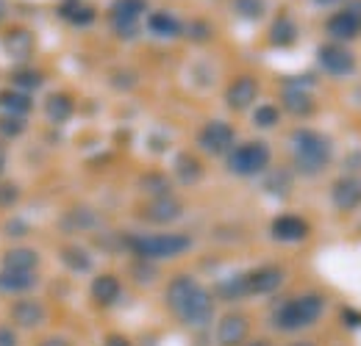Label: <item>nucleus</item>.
I'll return each mask as SVG.
<instances>
[{
    "label": "nucleus",
    "instance_id": "1",
    "mask_svg": "<svg viewBox=\"0 0 361 346\" xmlns=\"http://www.w3.org/2000/svg\"><path fill=\"white\" fill-rule=\"evenodd\" d=\"M167 307L186 327H206L214 319V297L189 274H178L167 286Z\"/></svg>",
    "mask_w": 361,
    "mask_h": 346
},
{
    "label": "nucleus",
    "instance_id": "2",
    "mask_svg": "<svg viewBox=\"0 0 361 346\" xmlns=\"http://www.w3.org/2000/svg\"><path fill=\"white\" fill-rule=\"evenodd\" d=\"M322 313H325V297L309 291V294L292 297L278 305L272 310V327L281 333H300V330L314 327L322 319Z\"/></svg>",
    "mask_w": 361,
    "mask_h": 346
},
{
    "label": "nucleus",
    "instance_id": "3",
    "mask_svg": "<svg viewBox=\"0 0 361 346\" xmlns=\"http://www.w3.org/2000/svg\"><path fill=\"white\" fill-rule=\"evenodd\" d=\"M331 155H334V147H331L328 136L309 128H300L292 133V158H295L298 172L319 174L331 164Z\"/></svg>",
    "mask_w": 361,
    "mask_h": 346
},
{
    "label": "nucleus",
    "instance_id": "4",
    "mask_svg": "<svg viewBox=\"0 0 361 346\" xmlns=\"http://www.w3.org/2000/svg\"><path fill=\"white\" fill-rule=\"evenodd\" d=\"M128 247L142 260H167L183 255L192 247V238L183 233H150V236H131Z\"/></svg>",
    "mask_w": 361,
    "mask_h": 346
},
{
    "label": "nucleus",
    "instance_id": "5",
    "mask_svg": "<svg viewBox=\"0 0 361 346\" xmlns=\"http://www.w3.org/2000/svg\"><path fill=\"white\" fill-rule=\"evenodd\" d=\"M270 167V147L264 141H245L228 153V169L239 177L262 174Z\"/></svg>",
    "mask_w": 361,
    "mask_h": 346
},
{
    "label": "nucleus",
    "instance_id": "6",
    "mask_svg": "<svg viewBox=\"0 0 361 346\" xmlns=\"http://www.w3.org/2000/svg\"><path fill=\"white\" fill-rule=\"evenodd\" d=\"M317 58H319V67L328 72V75H336V78H345L356 70V56L342 47V44L331 42V44H322L317 50Z\"/></svg>",
    "mask_w": 361,
    "mask_h": 346
},
{
    "label": "nucleus",
    "instance_id": "7",
    "mask_svg": "<svg viewBox=\"0 0 361 346\" xmlns=\"http://www.w3.org/2000/svg\"><path fill=\"white\" fill-rule=\"evenodd\" d=\"M325 31H328V37H331L336 44L359 39L361 37V8L359 6H350V8L336 11V14L328 20Z\"/></svg>",
    "mask_w": 361,
    "mask_h": 346
},
{
    "label": "nucleus",
    "instance_id": "8",
    "mask_svg": "<svg viewBox=\"0 0 361 346\" xmlns=\"http://www.w3.org/2000/svg\"><path fill=\"white\" fill-rule=\"evenodd\" d=\"M233 141H236L233 128H231L228 122H220V120L203 125V130L197 133V144H200V150L209 153V155H223V153H228V150L233 147Z\"/></svg>",
    "mask_w": 361,
    "mask_h": 346
},
{
    "label": "nucleus",
    "instance_id": "9",
    "mask_svg": "<svg viewBox=\"0 0 361 346\" xmlns=\"http://www.w3.org/2000/svg\"><path fill=\"white\" fill-rule=\"evenodd\" d=\"M145 8H147L145 0H114V6H111V23H114V28L126 39H131L136 34V20H139V14H145Z\"/></svg>",
    "mask_w": 361,
    "mask_h": 346
},
{
    "label": "nucleus",
    "instance_id": "10",
    "mask_svg": "<svg viewBox=\"0 0 361 346\" xmlns=\"http://www.w3.org/2000/svg\"><path fill=\"white\" fill-rule=\"evenodd\" d=\"M250 335V321L242 313H228L217 324V346H242Z\"/></svg>",
    "mask_w": 361,
    "mask_h": 346
},
{
    "label": "nucleus",
    "instance_id": "11",
    "mask_svg": "<svg viewBox=\"0 0 361 346\" xmlns=\"http://www.w3.org/2000/svg\"><path fill=\"white\" fill-rule=\"evenodd\" d=\"M331 203L339 208V211H356L361 205V177L353 174H345L339 177L334 186H331Z\"/></svg>",
    "mask_w": 361,
    "mask_h": 346
},
{
    "label": "nucleus",
    "instance_id": "12",
    "mask_svg": "<svg viewBox=\"0 0 361 346\" xmlns=\"http://www.w3.org/2000/svg\"><path fill=\"white\" fill-rule=\"evenodd\" d=\"M281 286H283V269H278V266H259L245 274L247 294H272Z\"/></svg>",
    "mask_w": 361,
    "mask_h": 346
},
{
    "label": "nucleus",
    "instance_id": "13",
    "mask_svg": "<svg viewBox=\"0 0 361 346\" xmlns=\"http://www.w3.org/2000/svg\"><path fill=\"white\" fill-rule=\"evenodd\" d=\"M309 222L300 217H295V214H283V217H278L272 222L270 233L275 241H283V244H295V241H303L306 236H309Z\"/></svg>",
    "mask_w": 361,
    "mask_h": 346
},
{
    "label": "nucleus",
    "instance_id": "14",
    "mask_svg": "<svg viewBox=\"0 0 361 346\" xmlns=\"http://www.w3.org/2000/svg\"><path fill=\"white\" fill-rule=\"evenodd\" d=\"M256 97H259V84H256V78H250V75L236 78L226 91L228 108H233V111H245V108H250V105L256 103Z\"/></svg>",
    "mask_w": 361,
    "mask_h": 346
},
{
    "label": "nucleus",
    "instance_id": "15",
    "mask_svg": "<svg viewBox=\"0 0 361 346\" xmlns=\"http://www.w3.org/2000/svg\"><path fill=\"white\" fill-rule=\"evenodd\" d=\"M178 217H180V203L176 197H170V194L153 197V203L145 208V219H147V222H156V224L176 222Z\"/></svg>",
    "mask_w": 361,
    "mask_h": 346
},
{
    "label": "nucleus",
    "instance_id": "16",
    "mask_svg": "<svg viewBox=\"0 0 361 346\" xmlns=\"http://www.w3.org/2000/svg\"><path fill=\"white\" fill-rule=\"evenodd\" d=\"M11 319H14V324L31 330V327H39L45 321V307L37 300H20L11 307Z\"/></svg>",
    "mask_w": 361,
    "mask_h": 346
},
{
    "label": "nucleus",
    "instance_id": "17",
    "mask_svg": "<svg viewBox=\"0 0 361 346\" xmlns=\"http://www.w3.org/2000/svg\"><path fill=\"white\" fill-rule=\"evenodd\" d=\"M283 108L289 114H295V117H309L314 111V100H312V94L303 86L289 84V86L283 89Z\"/></svg>",
    "mask_w": 361,
    "mask_h": 346
},
{
    "label": "nucleus",
    "instance_id": "18",
    "mask_svg": "<svg viewBox=\"0 0 361 346\" xmlns=\"http://www.w3.org/2000/svg\"><path fill=\"white\" fill-rule=\"evenodd\" d=\"M3 50H6L11 58L25 61V58L34 53V37H31L25 28H14V31H8V34L3 37Z\"/></svg>",
    "mask_w": 361,
    "mask_h": 346
},
{
    "label": "nucleus",
    "instance_id": "19",
    "mask_svg": "<svg viewBox=\"0 0 361 346\" xmlns=\"http://www.w3.org/2000/svg\"><path fill=\"white\" fill-rule=\"evenodd\" d=\"M123 294V286L114 274H100L94 283H92V297L97 305H114Z\"/></svg>",
    "mask_w": 361,
    "mask_h": 346
},
{
    "label": "nucleus",
    "instance_id": "20",
    "mask_svg": "<svg viewBox=\"0 0 361 346\" xmlns=\"http://www.w3.org/2000/svg\"><path fill=\"white\" fill-rule=\"evenodd\" d=\"M34 286H37V274L34 271H8V269L0 271V291L23 294V291H31Z\"/></svg>",
    "mask_w": 361,
    "mask_h": 346
},
{
    "label": "nucleus",
    "instance_id": "21",
    "mask_svg": "<svg viewBox=\"0 0 361 346\" xmlns=\"http://www.w3.org/2000/svg\"><path fill=\"white\" fill-rule=\"evenodd\" d=\"M295 39H298V25H295V20L286 17V14H281V17L272 23L270 42L275 44V47H289V44H295Z\"/></svg>",
    "mask_w": 361,
    "mask_h": 346
},
{
    "label": "nucleus",
    "instance_id": "22",
    "mask_svg": "<svg viewBox=\"0 0 361 346\" xmlns=\"http://www.w3.org/2000/svg\"><path fill=\"white\" fill-rule=\"evenodd\" d=\"M37 266H39V255L34 250H25V247L11 250L3 258V269H8V271H34Z\"/></svg>",
    "mask_w": 361,
    "mask_h": 346
},
{
    "label": "nucleus",
    "instance_id": "23",
    "mask_svg": "<svg viewBox=\"0 0 361 346\" xmlns=\"http://www.w3.org/2000/svg\"><path fill=\"white\" fill-rule=\"evenodd\" d=\"M0 108L11 117H23L31 111V97L23 94V91H3L0 94Z\"/></svg>",
    "mask_w": 361,
    "mask_h": 346
},
{
    "label": "nucleus",
    "instance_id": "24",
    "mask_svg": "<svg viewBox=\"0 0 361 346\" xmlns=\"http://www.w3.org/2000/svg\"><path fill=\"white\" fill-rule=\"evenodd\" d=\"M150 31L156 34V37H178L180 34V23L173 17V14H167V11H156V14H150Z\"/></svg>",
    "mask_w": 361,
    "mask_h": 346
},
{
    "label": "nucleus",
    "instance_id": "25",
    "mask_svg": "<svg viewBox=\"0 0 361 346\" xmlns=\"http://www.w3.org/2000/svg\"><path fill=\"white\" fill-rule=\"evenodd\" d=\"M70 114H73V100L67 94H53L47 100V117L53 122H64V120H70Z\"/></svg>",
    "mask_w": 361,
    "mask_h": 346
},
{
    "label": "nucleus",
    "instance_id": "26",
    "mask_svg": "<svg viewBox=\"0 0 361 346\" xmlns=\"http://www.w3.org/2000/svg\"><path fill=\"white\" fill-rule=\"evenodd\" d=\"M64 263L73 269V271H90L92 269V258L87 250H81V247H64Z\"/></svg>",
    "mask_w": 361,
    "mask_h": 346
},
{
    "label": "nucleus",
    "instance_id": "27",
    "mask_svg": "<svg viewBox=\"0 0 361 346\" xmlns=\"http://www.w3.org/2000/svg\"><path fill=\"white\" fill-rule=\"evenodd\" d=\"M220 297H223V300H239V297H247L245 274H236V277L223 280V283H220Z\"/></svg>",
    "mask_w": 361,
    "mask_h": 346
},
{
    "label": "nucleus",
    "instance_id": "28",
    "mask_svg": "<svg viewBox=\"0 0 361 346\" xmlns=\"http://www.w3.org/2000/svg\"><path fill=\"white\" fill-rule=\"evenodd\" d=\"M176 174H178L183 183H195L200 177V164L192 158V155H178L176 161Z\"/></svg>",
    "mask_w": 361,
    "mask_h": 346
},
{
    "label": "nucleus",
    "instance_id": "29",
    "mask_svg": "<svg viewBox=\"0 0 361 346\" xmlns=\"http://www.w3.org/2000/svg\"><path fill=\"white\" fill-rule=\"evenodd\" d=\"M278 120H281V111L270 105V103H264V105H259L256 108V114H253V122L259 125V128H275L278 125Z\"/></svg>",
    "mask_w": 361,
    "mask_h": 346
},
{
    "label": "nucleus",
    "instance_id": "30",
    "mask_svg": "<svg viewBox=\"0 0 361 346\" xmlns=\"http://www.w3.org/2000/svg\"><path fill=\"white\" fill-rule=\"evenodd\" d=\"M233 8L245 20H259L264 14V0H233Z\"/></svg>",
    "mask_w": 361,
    "mask_h": 346
},
{
    "label": "nucleus",
    "instance_id": "31",
    "mask_svg": "<svg viewBox=\"0 0 361 346\" xmlns=\"http://www.w3.org/2000/svg\"><path fill=\"white\" fill-rule=\"evenodd\" d=\"M64 17L70 23H75V25H90L92 20H94V11H92L90 6H67L64 8Z\"/></svg>",
    "mask_w": 361,
    "mask_h": 346
},
{
    "label": "nucleus",
    "instance_id": "32",
    "mask_svg": "<svg viewBox=\"0 0 361 346\" xmlns=\"http://www.w3.org/2000/svg\"><path fill=\"white\" fill-rule=\"evenodd\" d=\"M142 188H145L147 194H153V197H164V194H170V183H167L164 177H159V174H147V177L142 180Z\"/></svg>",
    "mask_w": 361,
    "mask_h": 346
},
{
    "label": "nucleus",
    "instance_id": "33",
    "mask_svg": "<svg viewBox=\"0 0 361 346\" xmlns=\"http://www.w3.org/2000/svg\"><path fill=\"white\" fill-rule=\"evenodd\" d=\"M14 84L20 89H39L42 86V75L34 72V70H20V72H14Z\"/></svg>",
    "mask_w": 361,
    "mask_h": 346
},
{
    "label": "nucleus",
    "instance_id": "34",
    "mask_svg": "<svg viewBox=\"0 0 361 346\" xmlns=\"http://www.w3.org/2000/svg\"><path fill=\"white\" fill-rule=\"evenodd\" d=\"M23 130H25L23 117H11V114H3V117H0V133H3V136H20Z\"/></svg>",
    "mask_w": 361,
    "mask_h": 346
},
{
    "label": "nucleus",
    "instance_id": "35",
    "mask_svg": "<svg viewBox=\"0 0 361 346\" xmlns=\"http://www.w3.org/2000/svg\"><path fill=\"white\" fill-rule=\"evenodd\" d=\"M11 203H17V188L14 186H0V205L6 208Z\"/></svg>",
    "mask_w": 361,
    "mask_h": 346
},
{
    "label": "nucleus",
    "instance_id": "36",
    "mask_svg": "<svg viewBox=\"0 0 361 346\" xmlns=\"http://www.w3.org/2000/svg\"><path fill=\"white\" fill-rule=\"evenodd\" d=\"M0 346H17V338L8 327H0Z\"/></svg>",
    "mask_w": 361,
    "mask_h": 346
},
{
    "label": "nucleus",
    "instance_id": "37",
    "mask_svg": "<svg viewBox=\"0 0 361 346\" xmlns=\"http://www.w3.org/2000/svg\"><path fill=\"white\" fill-rule=\"evenodd\" d=\"M106 346H131V344H128V338H123V335H109V338H106Z\"/></svg>",
    "mask_w": 361,
    "mask_h": 346
},
{
    "label": "nucleus",
    "instance_id": "38",
    "mask_svg": "<svg viewBox=\"0 0 361 346\" xmlns=\"http://www.w3.org/2000/svg\"><path fill=\"white\" fill-rule=\"evenodd\" d=\"M39 346H73L70 341H64V338H45Z\"/></svg>",
    "mask_w": 361,
    "mask_h": 346
},
{
    "label": "nucleus",
    "instance_id": "39",
    "mask_svg": "<svg viewBox=\"0 0 361 346\" xmlns=\"http://www.w3.org/2000/svg\"><path fill=\"white\" fill-rule=\"evenodd\" d=\"M3 169H6V150L0 147V172H3Z\"/></svg>",
    "mask_w": 361,
    "mask_h": 346
},
{
    "label": "nucleus",
    "instance_id": "40",
    "mask_svg": "<svg viewBox=\"0 0 361 346\" xmlns=\"http://www.w3.org/2000/svg\"><path fill=\"white\" fill-rule=\"evenodd\" d=\"M3 17H6V0H0V23H3Z\"/></svg>",
    "mask_w": 361,
    "mask_h": 346
},
{
    "label": "nucleus",
    "instance_id": "41",
    "mask_svg": "<svg viewBox=\"0 0 361 346\" xmlns=\"http://www.w3.org/2000/svg\"><path fill=\"white\" fill-rule=\"evenodd\" d=\"M247 346H270L267 341H253V344H247Z\"/></svg>",
    "mask_w": 361,
    "mask_h": 346
},
{
    "label": "nucleus",
    "instance_id": "42",
    "mask_svg": "<svg viewBox=\"0 0 361 346\" xmlns=\"http://www.w3.org/2000/svg\"><path fill=\"white\" fill-rule=\"evenodd\" d=\"M292 346H317V344H312V341H300V344H292Z\"/></svg>",
    "mask_w": 361,
    "mask_h": 346
}]
</instances>
